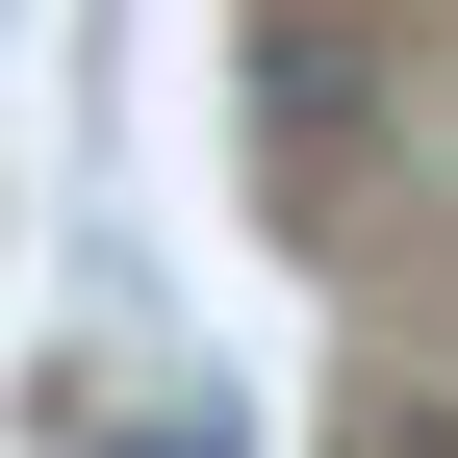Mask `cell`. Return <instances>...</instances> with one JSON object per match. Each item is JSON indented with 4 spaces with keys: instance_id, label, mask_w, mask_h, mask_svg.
Returning a JSON list of instances; mask_svg holds the SVG:
<instances>
[{
    "instance_id": "1",
    "label": "cell",
    "mask_w": 458,
    "mask_h": 458,
    "mask_svg": "<svg viewBox=\"0 0 458 458\" xmlns=\"http://www.w3.org/2000/svg\"><path fill=\"white\" fill-rule=\"evenodd\" d=\"M280 179H306V204L357 179V51H331V26H280Z\"/></svg>"
}]
</instances>
